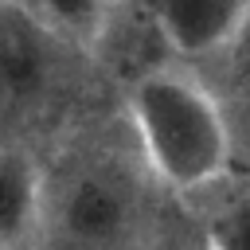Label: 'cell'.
Returning a JSON list of instances; mask_svg holds the SVG:
<instances>
[{
  "label": "cell",
  "instance_id": "6da1fadb",
  "mask_svg": "<svg viewBox=\"0 0 250 250\" xmlns=\"http://www.w3.org/2000/svg\"><path fill=\"white\" fill-rule=\"evenodd\" d=\"M137 141L172 188H203L234 156L219 98L184 70H148L129 98Z\"/></svg>",
  "mask_w": 250,
  "mask_h": 250
},
{
  "label": "cell",
  "instance_id": "7a4b0ae2",
  "mask_svg": "<svg viewBox=\"0 0 250 250\" xmlns=\"http://www.w3.org/2000/svg\"><path fill=\"white\" fill-rule=\"evenodd\" d=\"M145 199L121 164L98 160L70 172L51 199L55 250H137Z\"/></svg>",
  "mask_w": 250,
  "mask_h": 250
},
{
  "label": "cell",
  "instance_id": "3957f363",
  "mask_svg": "<svg viewBox=\"0 0 250 250\" xmlns=\"http://www.w3.org/2000/svg\"><path fill=\"white\" fill-rule=\"evenodd\" d=\"M62 43L31 8L0 4V109L39 113L55 102V90L66 74Z\"/></svg>",
  "mask_w": 250,
  "mask_h": 250
},
{
  "label": "cell",
  "instance_id": "277c9868",
  "mask_svg": "<svg viewBox=\"0 0 250 250\" xmlns=\"http://www.w3.org/2000/svg\"><path fill=\"white\" fill-rule=\"evenodd\" d=\"M250 20V0H156V23L184 59L223 51Z\"/></svg>",
  "mask_w": 250,
  "mask_h": 250
},
{
  "label": "cell",
  "instance_id": "5b68a950",
  "mask_svg": "<svg viewBox=\"0 0 250 250\" xmlns=\"http://www.w3.org/2000/svg\"><path fill=\"white\" fill-rule=\"evenodd\" d=\"M219 55L227 62H223V86L215 98H219V109L227 117L230 145L250 148V20Z\"/></svg>",
  "mask_w": 250,
  "mask_h": 250
},
{
  "label": "cell",
  "instance_id": "8992f818",
  "mask_svg": "<svg viewBox=\"0 0 250 250\" xmlns=\"http://www.w3.org/2000/svg\"><path fill=\"white\" fill-rule=\"evenodd\" d=\"M39 207L43 195L35 168L16 152H0V242H16L20 234H27Z\"/></svg>",
  "mask_w": 250,
  "mask_h": 250
},
{
  "label": "cell",
  "instance_id": "52a82bcc",
  "mask_svg": "<svg viewBox=\"0 0 250 250\" xmlns=\"http://www.w3.org/2000/svg\"><path fill=\"white\" fill-rule=\"evenodd\" d=\"M27 8L70 47H90L109 27L113 0H27Z\"/></svg>",
  "mask_w": 250,
  "mask_h": 250
},
{
  "label": "cell",
  "instance_id": "ba28073f",
  "mask_svg": "<svg viewBox=\"0 0 250 250\" xmlns=\"http://www.w3.org/2000/svg\"><path fill=\"white\" fill-rule=\"evenodd\" d=\"M215 250H250V199L234 203L223 223L215 227V238H211Z\"/></svg>",
  "mask_w": 250,
  "mask_h": 250
},
{
  "label": "cell",
  "instance_id": "9c48e42d",
  "mask_svg": "<svg viewBox=\"0 0 250 250\" xmlns=\"http://www.w3.org/2000/svg\"><path fill=\"white\" fill-rule=\"evenodd\" d=\"M199 250H215V246H211V242H207V246H199Z\"/></svg>",
  "mask_w": 250,
  "mask_h": 250
}]
</instances>
